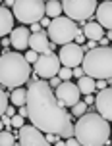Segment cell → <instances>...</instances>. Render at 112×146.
Listing matches in <instances>:
<instances>
[{"label": "cell", "instance_id": "1", "mask_svg": "<svg viewBox=\"0 0 112 146\" xmlns=\"http://www.w3.org/2000/svg\"><path fill=\"white\" fill-rule=\"evenodd\" d=\"M25 108L31 125L41 133L58 135L60 139L74 137L72 113H68L64 106L56 100L54 90L48 87V83H45V79L29 83Z\"/></svg>", "mask_w": 112, "mask_h": 146}, {"label": "cell", "instance_id": "2", "mask_svg": "<svg viewBox=\"0 0 112 146\" xmlns=\"http://www.w3.org/2000/svg\"><path fill=\"white\" fill-rule=\"evenodd\" d=\"M74 135L81 146H105L110 142V125L99 113L85 111L75 123Z\"/></svg>", "mask_w": 112, "mask_h": 146}, {"label": "cell", "instance_id": "3", "mask_svg": "<svg viewBox=\"0 0 112 146\" xmlns=\"http://www.w3.org/2000/svg\"><path fill=\"white\" fill-rule=\"evenodd\" d=\"M31 64L19 52H4L0 56V85L8 88H17L31 77Z\"/></svg>", "mask_w": 112, "mask_h": 146}, {"label": "cell", "instance_id": "4", "mask_svg": "<svg viewBox=\"0 0 112 146\" xmlns=\"http://www.w3.org/2000/svg\"><path fill=\"white\" fill-rule=\"evenodd\" d=\"M81 69H83V75H87L91 79L110 81V73H112L110 46H99V48H93L87 54H83Z\"/></svg>", "mask_w": 112, "mask_h": 146}, {"label": "cell", "instance_id": "5", "mask_svg": "<svg viewBox=\"0 0 112 146\" xmlns=\"http://www.w3.org/2000/svg\"><path fill=\"white\" fill-rule=\"evenodd\" d=\"M77 27H75V21H72L70 17H54L48 23V40H52L54 44H68V42H74V36L77 35Z\"/></svg>", "mask_w": 112, "mask_h": 146}, {"label": "cell", "instance_id": "6", "mask_svg": "<svg viewBox=\"0 0 112 146\" xmlns=\"http://www.w3.org/2000/svg\"><path fill=\"white\" fill-rule=\"evenodd\" d=\"M21 23H39L45 17V0H14V14Z\"/></svg>", "mask_w": 112, "mask_h": 146}, {"label": "cell", "instance_id": "7", "mask_svg": "<svg viewBox=\"0 0 112 146\" xmlns=\"http://www.w3.org/2000/svg\"><path fill=\"white\" fill-rule=\"evenodd\" d=\"M97 10V0H62V12L72 21H85Z\"/></svg>", "mask_w": 112, "mask_h": 146}, {"label": "cell", "instance_id": "8", "mask_svg": "<svg viewBox=\"0 0 112 146\" xmlns=\"http://www.w3.org/2000/svg\"><path fill=\"white\" fill-rule=\"evenodd\" d=\"M60 69V60L56 54L52 52H46V54H41L37 58V62L33 64V73L41 77V79H50L54 77Z\"/></svg>", "mask_w": 112, "mask_h": 146}, {"label": "cell", "instance_id": "9", "mask_svg": "<svg viewBox=\"0 0 112 146\" xmlns=\"http://www.w3.org/2000/svg\"><path fill=\"white\" fill-rule=\"evenodd\" d=\"M83 48L79 44L75 42H68V44H62V48H60V54H56L60 60V64L64 67H77L81 66V60H83Z\"/></svg>", "mask_w": 112, "mask_h": 146}, {"label": "cell", "instance_id": "10", "mask_svg": "<svg viewBox=\"0 0 112 146\" xmlns=\"http://www.w3.org/2000/svg\"><path fill=\"white\" fill-rule=\"evenodd\" d=\"M54 96L62 106H74V104L79 102V90H77V85L70 83V81H62L58 87L54 88Z\"/></svg>", "mask_w": 112, "mask_h": 146}, {"label": "cell", "instance_id": "11", "mask_svg": "<svg viewBox=\"0 0 112 146\" xmlns=\"http://www.w3.org/2000/svg\"><path fill=\"white\" fill-rule=\"evenodd\" d=\"M15 137H19V146H52L50 142L45 140V135L39 129H35L33 125L19 127V133Z\"/></svg>", "mask_w": 112, "mask_h": 146}, {"label": "cell", "instance_id": "12", "mask_svg": "<svg viewBox=\"0 0 112 146\" xmlns=\"http://www.w3.org/2000/svg\"><path fill=\"white\" fill-rule=\"evenodd\" d=\"M110 100H112V90L108 87L103 88V90L97 94V98H95V106H97V110H99V115L103 117V119H106V121H108L110 115H112Z\"/></svg>", "mask_w": 112, "mask_h": 146}, {"label": "cell", "instance_id": "13", "mask_svg": "<svg viewBox=\"0 0 112 146\" xmlns=\"http://www.w3.org/2000/svg\"><path fill=\"white\" fill-rule=\"evenodd\" d=\"M50 40L46 36L45 31H37V33H31L29 35V50H35L37 54H46L50 52Z\"/></svg>", "mask_w": 112, "mask_h": 146}, {"label": "cell", "instance_id": "14", "mask_svg": "<svg viewBox=\"0 0 112 146\" xmlns=\"http://www.w3.org/2000/svg\"><path fill=\"white\" fill-rule=\"evenodd\" d=\"M29 29L27 27H17V29L10 31V44L15 50H25L29 48Z\"/></svg>", "mask_w": 112, "mask_h": 146}, {"label": "cell", "instance_id": "15", "mask_svg": "<svg viewBox=\"0 0 112 146\" xmlns=\"http://www.w3.org/2000/svg\"><path fill=\"white\" fill-rule=\"evenodd\" d=\"M95 15H97V23L103 29L105 27H106V31L110 29V25H112V4H110V0H106L101 6H97Z\"/></svg>", "mask_w": 112, "mask_h": 146}, {"label": "cell", "instance_id": "16", "mask_svg": "<svg viewBox=\"0 0 112 146\" xmlns=\"http://www.w3.org/2000/svg\"><path fill=\"white\" fill-rule=\"evenodd\" d=\"M12 29H14V15L6 6H0V38L10 35Z\"/></svg>", "mask_w": 112, "mask_h": 146}, {"label": "cell", "instance_id": "17", "mask_svg": "<svg viewBox=\"0 0 112 146\" xmlns=\"http://www.w3.org/2000/svg\"><path fill=\"white\" fill-rule=\"evenodd\" d=\"M81 33H83V36L89 38V40H99L101 36H105V29H103L97 21H89L85 27H83Z\"/></svg>", "mask_w": 112, "mask_h": 146}, {"label": "cell", "instance_id": "18", "mask_svg": "<svg viewBox=\"0 0 112 146\" xmlns=\"http://www.w3.org/2000/svg\"><path fill=\"white\" fill-rule=\"evenodd\" d=\"M77 90H79V94H93L97 88H95V79H91L87 75H83L77 79Z\"/></svg>", "mask_w": 112, "mask_h": 146}, {"label": "cell", "instance_id": "19", "mask_svg": "<svg viewBox=\"0 0 112 146\" xmlns=\"http://www.w3.org/2000/svg\"><path fill=\"white\" fill-rule=\"evenodd\" d=\"M10 102H12V106H15V108H19V106H25V100H27V88H15V90H12V94H10V98H8Z\"/></svg>", "mask_w": 112, "mask_h": 146}, {"label": "cell", "instance_id": "20", "mask_svg": "<svg viewBox=\"0 0 112 146\" xmlns=\"http://www.w3.org/2000/svg\"><path fill=\"white\" fill-rule=\"evenodd\" d=\"M45 14L48 19H54V17L62 15V4H60V0H48L45 4Z\"/></svg>", "mask_w": 112, "mask_h": 146}, {"label": "cell", "instance_id": "21", "mask_svg": "<svg viewBox=\"0 0 112 146\" xmlns=\"http://www.w3.org/2000/svg\"><path fill=\"white\" fill-rule=\"evenodd\" d=\"M15 137L10 131H0V146H14Z\"/></svg>", "mask_w": 112, "mask_h": 146}, {"label": "cell", "instance_id": "22", "mask_svg": "<svg viewBox=\"0 0 112 146\" xmlns=\"http://www.w3.org/2000/svg\"><path fill=\"white\" fill-rule=\"evenodd\" d=\"M85 111H87V104L85 102H77V104H74V106H72V113H74V115H83V113H85Z\"/></svg>", "mask_w": 112, "mask_h": 146}, {"label": "cell", "instance_id": "23", "mask_svg": "<svg viewBox=\"0 0 112 146\" xmlns=\"http://www.w3.org/2000/svg\"><path fill=\"white\" fill-rule=\"evenodd\" d=\"M56 75H58V79L60 81H70L72 79V69H70V67H60L58 69V73H56Z\"/></svg>", "mask_w": 112, "mask_h": 146}, {"label": "cell", "instance_id": "24", "mask_svg": "<svg viewBox=\"0 0 112 146\" xmlns=\"http://www.w3.org/2000/svg\"><path fill=\"white\" fill-rule=\"evenodd\" d=\"M6 108H8V94L0 88V115L6 111Z\"/></svg>", "mask_w": 112, "mask_h": 146}, {"label": "cell", "instance_id": "25", "mask_svg": "<svg viewBox=\"0 0 112 146\" xmlns=\"http://www.w3.org/2000/svg\"><path fill=\"white\" fill-rule=\"evenodd\" d=\"M10 125H14V127H17V129H19V127H23V125H25V119H23L19 113H17V115H12V117H10Z\"/></svg>", "mask_w": 112, "mask_h": 146}, {"label": "cell", "instance_id": "26", "mask_svg": "<svg viewBox=\"0 0 112 146\" xmlns=\"http://www.w3.org/2000/svg\"><path fill=\"white\" fill-rule=\"evenodd\" d=\"M23 58L27 60V64H35V62H37V58H39V54L35 50H29V48H27V54H25Z\"/></svg>", "mask_w": 112, "mask_h": 146}, {"label": "cell", "instance_id": "27", "mask_svg": "<svg viewBox=\"0 0 112 146\" xmlns=\"http://www.w3.org/2000/svg\"><path fill=\"white\" fill-rule=\"evenodd\" d=\"M60 83H62V81L58 79V75H54V77H50V79H48V87H50V88H56Z\"/></svg>", "mask_w": 112, "mask_h": 146}, {"label": "cell", "instance_id": "28", "mask_svg": "<svg viewBox=\"0 0 112 146\" xmlns=\"http://www.w3.org/2000/svg\"><path fill=\"white\" fill-rule=\"evenodd\" d=\"M72 77H77V79H79V77H83V69L79 66H77V67H72Z\"/></svg>", "mask_w": 112, "mask_h": 146}, {"label": "cell", "instance_id": "29", "mask_svg": "<svg viewBox=\"0 0 112 146\" xmlns=\"http://www.w3.org/2000/svg\"><path fill=\"white\" fill-rule=\"evenodd\" d=\"M95 88H99V90L106 88V79H97L95 81Z\"/></svg>", "mask_w": 112, "mask_h": 146}, {"label": "cell", "instance_id": "30", "mask_svg": "<svg viewBox=\"0 0 112 146\" xmlns=\"http://www.w3.org/2000/svg\"><path fill=\"white\" fill-rule=\"evenodd\" d=\"M58 139H60L58 135H50V133H48V135H45V140H46V142H50V144H54Z\"/></svg>", "mask_w": 112, "mask_h": 146}, {"label": "cell", "instance_id": "31", "mask_svg": "<svg viewBox=\"0 0 112 146\" xmlns=\"http://www.w3.org/2000/svg\"><path fill=\"white\" fill-rule=\"evenodd\" d=\"M66 146H81L77 140H75V137H70V139H66V142H64Z\"/></svg>", "mask_w": 112, "mask_h": 146}, {"label": "cell", "instance_id": "32", "mask_svg": "<svg viewBox=\"0 0 112 146\" xmlns=\"http://www.w3.org/2000/svg\"><path fill=\"white\" fill-rule=\"evenodd\" d=\"M14 108H15V106H12V104H8V108H6V111H4V113H6L8 117H12V115H15V113H14Z\"/></svg>", "mask_w": 112, "mask_h": 146}, {"label": "cell", "instance_id": "33", "mask_svg": "<svg viewBox=\"0 0 112 146\" xmlns=\"http://www.w3.org/2000/svg\"><path fill=\"white\" fill-rule=\"evenodd\" d=\"M0 121L6 125V127H10V117H8L6 113H2V115H0Z\"/></svg>", "mask_w": 112, "mask_h": 146}, {"label": "cell", "instance_id": "34", "mask_svg": "<svg viewBox=\"0 0 112 146\" xmlns=\"http://www.w3.org/2000/svg\"><path fill=\"white\" fill-rule=\"evenodd\" d=\"M48 23H50L48 17H41V23H39V25H41V27H48Z\"/></svg>", "mask_w": 112, "mask_h": 146}, {"label": "cell", "instance_id": "35", "mask_svg": "<svg viewBox=\"0 0 112 146\" xmlns=\"http://www.w3.org/2000/svg\"><path fill=\"white\" fill-rule=\"evenodd\" d=\"M93 102H95V98H93L91 94H85V104L89 106V104H93Z\"/></svg>", "mask_w": 112, "mask_h": 146}, {"label": "cell", "instance_id": "36", "mask_svg": "<svg viewBox=\"0 0 112 146\" xmlns=\"http://www.w3.org/2000/svg\"><path fill=\"white\" fill-rule=\"evenodd\" d=\"M19 115L27 117V108H25V106H19Z\"/></svg>", "mask_w": 112, "mask_h": 146}, {"label": "cell", "instance_id": "37", "mask_svg": "<svg viewBox=\"0 0 112 146\" xmlns=\"http://www.w3.org/2000/svg\"><path fill=\"white\" fill-rule=\"evenodd\" d=\"M31 31H33V33L41 31V25H39V23H31Z\"/></svg>", "mask_w": 112, "mask_h": 146}, {"label": "cell", "instance_id": "38", "mask_svg": "<svg viewBox=\"0 0 112 146\" xmlns=\"http://www.w3.org/2000/svg\"><path fill=\"white\" fill-rule=\"evenodd\" d=\"M99 44H101V46H108V38L101 36V38H99Z\"/></svg>", "mask_w": 112, "mask_h": 146}, {"label": "cell", "instance_id": "39", "mask_svg": "<svg viewBox=\"0 0 112 146\" xmlns=\"http://www.w3.org/2000/svg\"><path fill=\"white\" fill-rule=\"evenodd\" d=\"M87 48H89V50L97 48V42H95V40H89V42H87Z\"/></svg>", "mask_w": 112, "mask_h": 146}, {"label": "cell", "instance_id": "40", "mask_svg": "<svg viewBox=\"0 0 112 146\" xmlns=\"http://www.w3.org/2000/svg\"><path fill=\"white\" fill-rule=\"evenodd\" d=\"M0 44H2V46H8V44H10V38H6V36H2V42H0Z\"/></svg>", "mask_w": 112, "mask_h": 146}, {"label": "cell", "instance_id": "41", "mask_svg": "<svg viewBox=\"0 0 112 146\" xmlns=\"http://www.w3.org/2000/svg\"><path fill=\"white\" fill-rule=\"evenodd\" d=\"M52 146H66V144H64V142H62V140H60V139H58V140H56V142H54V144H52Z\"/></svg>", "mask_w": 112, "mask_h": 146}, {"label": "cell", "instance_id": "42", "mask_svg": "<svg viewBox=\"0 0 112 146\" xmlns=\"http://www.w3.org/2000/svg\"><path fill=\"white\" fill-rule=\"evenodd\" d=\"M6 4L8 6H14V0H6Z\"/></svg>", "mask_w": 112, "mask_h": 146}, {"label": "cell", "instance_id": "43", "mask_svg": "<svg viewBox=\"0 0 112 146\" xmlns=\"http://www.w3.org/2000/svg\"><path fill=\"white\" fill-rule=\"evenodd\" d=\"M0 131H4V123L2 121H0Z\"/></svg>", "mask_w": 112, "mask_h": 146}, {"label": "cell", "instance_id": "44", "mask_svg": "<svg viewBox=\"0 0 112 146\" xmlns=\"http://www.w3.org/2000/svg\"><path fill=\"white\" fill-rule=\"evenodd\" d=\"M103 2H106V0H103Z\"/></svg>", "mask_w": 112, "mask_h": 146}]
</instances>
